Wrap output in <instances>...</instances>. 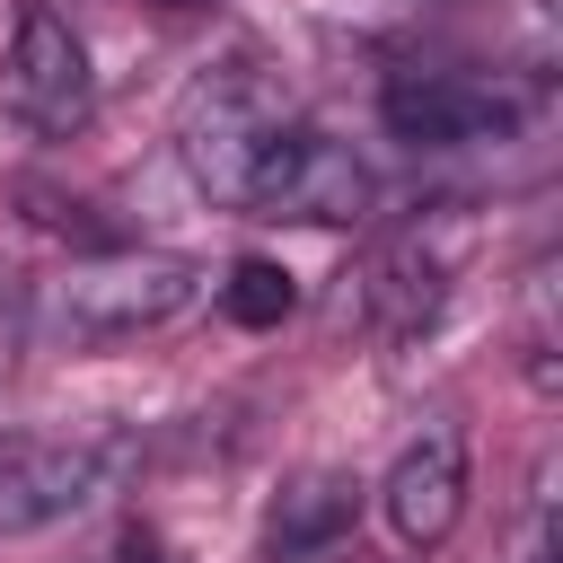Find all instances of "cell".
<instances>
[{
  "instance_id": "6da1fadb",
  "label": "cell",
  "mask_w": 563,
  "mask_h": 563,
  "mask_svg": "<svg viewBox=\"0 0 563 563\" xmlns=\"http://www.w3.org/2000/svg\"><path fill=\"white\" fill-rule=\"evenodd\" d=\"M202 264L194 255H167V246H106V255H79L62 282H44V334L62 343H132V334H158L167 317H185L202 299Z\"/></svg>"
},
{
  "instance_id": "7a4b0ae2",
  "label": "cell",
  "mask_w": 563,
  "mask_h": 563,
  "mask_svg": "<svg viewBox=\"0 0 563 563\" xmlns=\"http://www.w3.org/2000/svg\"><path fill=\"white\" fill-rule=\"evenodd\" d=\"M290 123V106L255 79V70H211L194 97H185V123H176V158H185V176L220 202V211H238L246 202V176H255V158H264V141Z\"/></svg>"
},
{
  "instance_id": "3957f363",
  "label": "cell",
  "mask_w": 563,
  "mask_h": 563,
  "mask_svg": "<svg viewBox=\"0 0 563 563\" xmlns=\"http://www.w3.org/2000/svg\"><path fill=\"white\" fill-rule=\"evenodd\" d=\"M369 167H361V150L352 141H334V132H317V123H282L273 141H264V158H255V176H246V220H308V229H343V220H361L369 211Z\"/></svg>"
},
{
  "instance_id": "277c9868",
  "label": "cell",
  "mask_w": 563,
  "mask_h": 563,
  "mask_svg": "<svg viewBox=\"0 0 563 563\" xmlns=\"http://www.w3.org/2000/svg\"><path fill=\"white\" fill-rule=\"evenodd\" d=\"M378 114L396 141L413 150H457V141H501L528 123V88L501 79V70H387L378 88Z\"/></svg>"
},
{
  "instance_id": "5b68a950",
  "label": "cell",
  "mask_w": 563,
  "mask_h": 563,
  "mask_svg": "<svg viewBox=\"0 0 563 563\" xmlns=\"http://www.w3.org/2000/svg\"><path fill=\"white\" fill-rule=\"evenodd\" d=\"M132 466L123 440L70 431V440H0V537L53 528L70 510H88L97 493H114V475Z\"/></svg>"
},
{
  "instance_id": "8992f818",
  "label": "cell",
  "mask_w": 563,
  "mask_h": 563,
  "mask_svg": "<svg viewBox=\"0 0 563 563\" xmlns=\"http://www.w3.org/2000/svg\"><path fill=\"white\" fill-rule=\"evenodd\" d=\"M0 106L44 141H70L97 114V70H88V44L70 35L62 9H26L18 18L9 62H0Z\"/></svg>"
},
{
  "instance_id": "52a82bcc",
  "label": "cell",
  "mask_w": 563,
  "mask_h": 563,
  "mask_svg": "<svg viewBox=\"0 0 563 563\" xmlns=\"http://www.w3.org/2000/svg\"><path fill=\"white\" fill-rule=\"evenodd\" d=\"M378 519L405 554H440L457 537V519H466V431L457 422H422L396 449V466L378 484Z\"/></svg>"
},
{
  "instance_id": "ba28073f",
  "label": "cell",
  "mask_w": 563,
  "mask_h": 563,
  "mask_svg": "<svg viewBox=\"0 0 563 563\" xmlns=\"http://www.w3.org/2000/svg\"><path fill=\"white\" fill-rule=\"evenodd\" d=\"M466 246H475V229L440 202V211H422L413 229H396L387 246H378V264H369V282H361V299H369V325L378 334H413L440 299H449V282H457V264H466Z\"/></svg>"
},
{
  "instance_id": "9c48e42d",
  "label": "cell",
  "mask_w": 563,
  "mask_h": 563,
  "mask_svg": "<svg viewBox=\"0 0 563 563\" xmlns=\"http://www.w3.org/2000/svg\"><path fill=\"white\" fill-rule=\"evenodd\" d=\"M352 475H334V466H308V475H290L282 484V501L264 510V554L273 563H299V554H317V545H334L343 528H352Z\"/></svg>"
},
{
  "instance_id": "30bf717a",
  "label": "cell",
  "mask_w": 563,
  "mask_h": 563,
  "mask_svg": "<svg viewBox=\"0 0 563 563\" xmlns=\"http://www.w3.org/2000/svg\"><path fill=\"white\" fill-rule=\"evenodd\" d=\"M299 308V282L273 264V255H238L229 273H220V317L229 325H282Z\"/></svg>"
},
{
  "instance_id": "8fae6325",
  "label": "cell",
  "mask_w": 563,
  "mask_h": 563,
  "mask_svg": "<svg viewBox=\"0 0 563 563\" xmlns=\"http://www.w3.org/2000/svg\"><path fill=\"white\" fill-rule=\"evenodd\" d=\"M167 9H220V0H167Z\"/></svg>"
},
{
  "instance_id": "7c38bea8",
  "label": "cell",
  "mask_w": 563,
  "mask_h": 563,
  "mask_svg": "<svg viewBox=\"0 0 563 563\" xmlns=\"http://www.w3.org/2000/svg\"><path fill=\"white\" fill-rule=\"evenodd\" d=\"M132 563H167V554H150V545H141V554H132Z\"/></svg>"
}]
</instances>
